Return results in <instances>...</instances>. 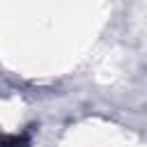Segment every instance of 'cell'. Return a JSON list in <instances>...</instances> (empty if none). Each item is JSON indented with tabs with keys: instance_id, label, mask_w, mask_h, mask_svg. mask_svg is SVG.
<instances>
[{
	"instance_id": "cell-1",
	"label": "cell",
	"mask_w": 147,
	"mask_h": 147,
	"mask_svg": "<svg viewBox=\"0 0 147 147\" xmlns=\"http://www.w3.org/2000/svg\"><path fill=\"white\" fill-rule=\"evenodd\" d=\"M0 147H32L30 133H5L0 136Z\"/></svg>"
}]
</instances>
